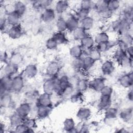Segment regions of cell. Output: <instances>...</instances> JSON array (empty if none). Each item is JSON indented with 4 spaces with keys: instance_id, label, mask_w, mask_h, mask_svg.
I'll use <instances>...</instances> for the list:
<instances>
[{
    "instance_id": "1",
    "label": "cell",
    "mask_w": 133,
    "mask_h": 133,
    "mask_svg": "<svg viewBox=\"0 0 133 133\" xmlns=\"http://www.w3.org/2000/svg\"><path fill=\"white\" fill-rule=\"evenodd\" d=\"M132 22H130L123 18H119L113 21L110 24V28L117 33L118 36L132 32Z\"/></svg>"
},
{
    "instance_id": "2",
    "label": "cell",
    "mask_w": 133,
    "mask_h": 133,
    "mask_svg": "<svg viewBox=\"0 0 133 133\" xmlns=\"http://www.w3.org/2000/svg\"><path fill=\"white\" fill-rule=\"evenodd\" d=\"M132 60L126 54L125 50L116 47L113 54V60L123 68L132 67Z\"/></svg>"
},
{
    "instance_id": "3",
    "label": "cell",
    "mask_w": 133,
    "mask_h": 133,
    "mask_svg": "<svg viewBox=\"0 0 133 133\" xmlns=\"http://www.w3.org/2000/svg\"><path fill=\"white\" fill-rule=\"evenodd\" d=\"M58 83V76L49 77L46 79L43 84V92L52 96L57 90Z\"/></svg>"
},
{
    "instance_id": "4",
    "label": "cell",
    "mask_w": 133,
    "mask_h": 133,
    "mask_svg": "<svg viewBox=\"0 0 133 133\" xmlns=\"http://www.w3.org/2000/svg\"><path fill=\"white\" fill-rule=\"evenodd\" d=\"M119 110L117 107L111 106L103 111V122L107 125H113L118 117Z\"/></svg>"
},
{
    "instance_id": "5",
    "label": "cell",
    "mask_w": 133,
    "mask_h": 133,
    "mask_svg": "<svg viewBox=\"0 0 133 133\" xmlns=\"http://www.w3.org/2000/svg\"><path fill=\"white\" fill-rule=\"evenodd\" d=\"M107 79L102 76H97L89 81V89L100 92V90L106 85Z\"/></svg>"
},
{
    "instance_id": "6",
    "label": "cell",
    "mask_w": 133,
    "mask_h": 133,
    "mask_svg": "<svg viewBox=\"0 0 133 133\" xmlns=\"http://www.w3.org/2000/svg\"><path fill=\"white\" fill-rule=\"evenodd\" d=\"M116 41L117 47L125 50L129 46L132 45L133 38L132 34L126 33L120 36Z\"/></svg>"
},
{
    "instance_id": "7",
    "label": "cell",
    "mask_w": 133,
    "mask_h": 133,
    "mask_svg": "<svg viewBox=\"0 0 133 133\" xmlns=\"http://www.w3.org/2000/svg\"><path fill=\"white\" fill-rule=\"evenodd\" d=\"M25 81L23 75L18 74L12 78L11 91L18 93L24 88Z\"/></svg>"
},
{
    "instance_id": "8",
    "label": "cell",
    "mask_w": 133,
    "mask_h": 133,
    "mask_svg": "<svg viewBox=\"0 0 133 133\" xmlns=\"http://www.w3.org/2000/svg\"><path fill=\"white\" fill-rule=\"evenodd\" d=\"M100 70L104 76L111 75L115 70V62L110 59L104 60L101 64Z\"/></svg>"
},
{
    "instance_id": "9",
    "label": "cell",
    "mask_w": 133,
    "mask_h": 133,
    "mask_svg": "<svg viewBox=\"0 0 133 133\" xmlns=\"http://www.w3.org/2000/svg\"><path fill=\"white\" fill-rule=\"evenodd\" d=\"M65 19L66 22L68 32L71 33L79 26L80 20L74 13L68 14L66 18Z\"/></svg>"
},
{
    "instance_id": "10",
    "label": "cell",
    "mask_w": 133,
    "mask_h": 133,
    "mask_svg": "<svg viewBox=\"0 0 133 133\" xmlns=\"http://www.w3.org/2000/svg\"><path fill=\"white\" fill-rule=\"evenodd\" d=\"M119 85L124 88H131L133 85V73L132 71L125 73L118 78Z\"/></svg>"
},
{
    "instance_id": "11",
    "label": "cell",
    "mask_w": 133,
    "mask_h": 133,
    "mask_svg": "<svg viewBox=\"0 0 133 133\" xmlns=\"http://www.w3.org/2000/svg\"><path fill=\"white\" fill-rule=\"evenodd\" d=\"M92 110L88 106L83 105L78 108L76 112V116L80 121H87L92 116Z\"/></svg>"
},
{
    "instance_id": "12",
    "label": "cell",
    "mask_w": 133,
    "mask_h": 133,
    "mask_svg": "<svg viewBox=\"0 0 133 133\" xmlns=\"http://www.w3.org/2000/svg\"><path fill=\"white\" fill-rule=\"evenodd\" d=\"M32 107L31 104L28 101L21 102L16 109V112L23 118L29 117L31 113Z\"/></svg>"
},
{
    "instance_id": "13",
    "label": "cell",
    "mask_w": 133,
    "mask_h": 133,
    "mask_svg": "<svg viewBox=\"0 0 133 133\" xmlns=\"http://www.w3.org/2000/svg\"><path fill=\"white\" fill-rule=\"evenodd\" d=\"M61 70V65L57 61H51L46 68V74L49 77L58 76Z\"/></svg>"
},
{
    "instance_id": "14",
    "label": "cell",
    "mask_w": 133,
    "mask_h": 133,
    "mask_svg": "<svg viewBox=\"0 0 133 133\" xmlns=\"http://www.w3.org/2000/svg\"><path fill=\"white\" fill-rule=\"evenodd\" d=\"M112 105V96L100 95L97 105L99 111L103 112Z\"/></svg>"
},
{
    "instance_id": "15",
    "label": "cell",
    "mask_w": 133,
    "mask_h": 133,
    "mask_svg": "<svg viewBox=\"0 0 133 133\" xmlns=\"http://www.w3.org/2000/svg\"><path fill=\"white\" fill-rule=\"evenodd\" d=\"M56 15L57 14L55 9L51 7H49L42 11L40 18L43 22L46 23H49L56 19Z\"/></svg>"
},
{
    "instance_id": "16",
    "label": "cell",
    "mask_w": 133,
    "mask_h": 133,
    "mask_svg": "<svg viewBox=\"0 0 133 133\" xmlns=\"http://www.w3.org/2000/svg\"><path fill=\"white\" fill-rule=\"evenodd\" d=\"M6 33L11 39H17L22 36L23 30L21 24H19L18 25L9 26Z\"/></svg>"
},
{
    "instance_id": "17",
    "label": "cell",
    "mask_w": 133,
    "mask_h": 133,
    "mask_svg": "<svg viewBox=\"0 0 133 133\" xmlns=\"http://www.w3.org/2000/svg\"><path fill=\"white\" fill-rule=\"evenodd\" d=\"M38 106L53 108L51 95L45 92L41 94L36 100V107Z\"/></svg>"
},
{
    "instance_id": "18",
    "label": "cell",
    "mask_w": 133,
    "mask_h": 133,
    "mask_svg": "<svg viewBox=\"0 0 133 133\" xmlns=\"http://www.w3.org/2000/svg\"><path fill=\"white\" fill-rule=\"evenodd\" d=\"M12 78L6 75L2 76L0 81L1 95L6 92H11Z\"/></svg>"
},
{
    "instance_id": "19",
    "label": "cell",
    "mask_w": 133,
    "mask_h": 133,
    "mask_svg": "<svg viewBox=\"0 0 133 133\" xmlns=\"http://www.w3.org/2000/svg\"><path fill=\"white\" fill-rule=\"evenodd\" d=\"M71 83L70 78L66 74H63L60 77L58 76V88L56 94L58 96L61 97L62 92L64 89L69 86Z\"/></svg>"
},
{
    "instance_id": "20",
    "label": "cell",
    "mask_w": 133,
    "mask_h": 133,
    "mask_svg": "<svg viewBox=\"0 0 133 133\" xmlns=\"http://www.w3.org/2000/svg\"><path fill=\"white\" fill-rule=\"evenodd\" d=\"M133 116L132 107L125 108L119 111L118 116L120 119L126 123H129L132 122Z\"/></svg>"
},
{
    "instance_id": "21",
    "label": "cell",
    "mask_w": 133,
    "mask_h": 133,
    "mask_svg": "<svg viewBox=\"0 0 133 133\" xmlns=\"http://www.w3.org/2000/svg\"><path fill=\"white\" fill-rule=\"evenodd\" d=\"M20 16L13 9L8 11L6 15V18L9 26L20 24Z\"/></svg>"
},
{
    "instance_id": "22",
    "label": "cell",
    "mask_w": 133,
    "mask_h": 133,
    "mask_svg": "<svg viewBox=\"0 0 133 133\" xmlns=\"http://www.w3.org/2000/svg\"><path fill=\"white\" fill-rule=\"evenodd\" d=\"M70 8V3L67 1L61 0L57 1L55 5V10L57 15L62 16L68 12Z\"/></svg>"
},
{
    "instance_id": "23",
    "label": "cell",
    "mask_w": 133,
    "mask_h": 133,
    "mask_svg": "<svg viewBox=\"0 0 133 133\" xmlns=\"http://www.w3.org/2000/svg\"><path fill=\"white\" fill-rule=\"evenodd\" d=\"M117 46L116 41H111L110 40L107 42H101L96 44L95 47L102 54L107 52Z\"/></svg>"
},
{
    "instance_id": "24",
    "label": "cell",
    "mask_w": 133,
    "mask_h": 133,
    "mask_svg": "<svg viewBox=\"0 0 133 133\" xmlns=\"http://www.w3.org/2000/svg\"><path fill=\"white\" fill-rule=\"evenodd\" d=\"M53 1L50 0L34 1H32V6L33 8L37 11H43L44 9L50 7Z\"/></svg>"
},
{
    "instance_id": "25",
    "label": "cell",
    "mask_w": 133,
    "mask_h": 133,
    "mask_svg": "<svg viewBox=\"0 0 133 133\" xmlns=\"http://www.w3.org/2000/svg\"><path fill=\"white\" fill-rule=\"evenodd\" d=\"M79 42V44L83 48L84 51H87L96 46L94 37L89 34L84 37Z\"/></svg>"
},
{
    "instance_id": "26",
    "label": "cell",
    "mask_w": 133,
    "mask_h": 133,
    "mask_svg": "<svg viewBox=\"0 0 133 133\" xmlns=\"http://www.w3.org/2000/svg\"><path fill=\"white\" fill-rule=\"evenodd\" d=\"M53 108L43 106L36 107V116L38 119H44L47 118L50 114Z\"/></svg>"
},
{
    "instance_id": "27",
    "label": "cell",
    "mask_w": 133,
    "mask_h": 133,
    "mask_svg": "<svg viewBox=\"0 0 133 133\" xmlns=\"http://www.w3.org/2000/svg\"><path fill=\"white\" fill-rule=\"evenodd\" d=\"M52 37L57 42L59 45H66L69 43V39L66 32L57 31L52 34Z\"/></svg>"
},
{
    "instance_id": "28",
    "label": "cell",
    "mask_w": 133,
    "mask_h": 133,
    "mask_svg": "<svg viewBox=\"0 0 133 133\" xmlns=\"http://www.w3.org/2000/svg\"><path fill=\"white\" fill-rule=\"evenodd\" d=\"M0 104L1 107L5 109L9 108L12 106L14 101L10 92H6L1 95Z\"/></svg>"
},
{
    "instance_id": "29",
    "label": "cell",
    "mask_w": 133,
    "mask_h": 133,
    "mask_svg": "<svg viewBox=\"0 0 133 133\" xmlns=\"http://www.w3.org/2000/svg\"><path fill=\"white\" fill-rule=\"evenodd\" d=\"M19 66L12 64L10 63H7L4 65L3 68L4 75H6L12 78L19 73Z\"/></svg>"
},
{
    "instance_id": "30",
    "label": "cell",
    "mask_w": 133,
    "mask_h": 133,
    "mask_svg": "<svg viewBox=\"0 0 133 133\" xmlns=\"http://www.w3.org/2000/svg\"><path fill=\"white\" fill-rule=\"evenodd\" d=\"M24 76L28 78H33L38 73V68L34 64H28L23 70Z\"/></svg>"
},
{
    "instance_id": "31",
    "label": "cell",
    "mask_w": 133,
    "mask_h": 133,
    "mask_svg": "<svg viewBox=\"0 0 133 133\" xmlns=\"http://www.w3.org/2000/svg\"><path fill=\"white\" fill-rule=\"evenodd\" d=\"M69 54L72 58L83 57L84 56V49L79 44H75L70 48Z\"/></svg>"
},
{
    "instance_id": "32",
    "label": "cell",
    "mask_w": 133,
    "mask_h": 133,
    "mask_svg": "<svg viewBox=\"0 0 133 133\" xmlns=\"http://www.w3.org/2000/svg\"><path fill=\"white\" fill-rule=\"evenodd\" d=\"M89 81L88 77L77 79L75 84V90L83 93L89 89Z\"/></svg>"
},
{
    "instance_id": "33",
    "label": "cell",
    "mask_w": 133,
    "mask_h": 133,
    "mask_svg": "<svg viewBox=\"0 0 133 133\" xmlns=\"http://www.w3.org/2000/svg\"><path fill=\"white\" fill-rule=\"evenodd\" d=\"M75 126L76 123L74 119L71 117H68L64 120L62 128L64 131L68 132H76Z\"/></svg>"
},
{
    "instance_id": "34",
    "label": "cell",
    "mask_w": 133,
    "mask_h": 133,
    "mask_svg": "<svg viewBox=\"0 0 133 133\" xmlns=\"http://www.w3.org/2000/svg\"><path fill=\"white\" fill-rule=\"evenodd\" d=\"M13 10L17 12L21 17L23 16L27 10V6L25 3L22 1H15L12 6Z\"/></svg>"
},
{
    "instance_id": "35",
    "label": "cell",
    "mask_w": 133,
    "mask_h": 133,
    "mask_svg": "<svg viewBox=\"0 0 133 133\" xmlns=\"http://www.w3.org/2000/svg\"><path fill=\"white\" fill-rule=\"evenodd\" d=\"M95 24V19L94 18L89 16L81 20H80L79 26L83 28L84 30L88 32L91 30Z\"/></svg>"
},
{
    "instance_id": "36",
    "label": "cell",
    "mask_w": 133,
    "mask_h": 133,
    "mask_svg": "<svg viewBox=\"0 0 133 133\" xmlns=\"http://www.w3.org/2000/svg\"><path fill=\"white\" fill-rule=\"evenodd\" d=\"M69 99L72 103L81 104L85 101L84 93L75 90L74 92L69 97Z\"/></svg>"
},
{
    "instance_id": "37",
    "label": "cell",
    "mask_w": 133,
    "mask_h": 133,
    "mask_svg": "<svg viewBox=\"0 0 133 133\" xmlns=\"http://www.w3.org/2000/svg\"><path fill=\"white\" fill-rule=\"evenodd\" d=\"M23 120L24 118L19 115L16 111L11 114L9 117V125L13 128L23 123Z\"/></svg>"
},
{
    "instance_id": "38",
    "label": "cell",
    "mask_w": 133,
    "mask_h": 133,
    "mask_svg": "<svg viewBox=\"0 0 133 133\" xmlns=\"http://www.w3.org/2000/svg\"><path fill=\"white\" fill-rule=\"evenodd\" d=\"M84 56H89L96 62L102 58V53L95 46L87 51H84Z\"/></svg>"
},
{
    "instance_id": "39",
    "label": "cell",
    "mask_w": 133,
    "mask_h": 133,
    "mask_svg": "<svg viewBox=\"0 0 133 133\" xmlns=\"http://www.w3.org/2000/svg\"><path fill=\"white\" fill-rule=\"evenodd\" d=\"M24 60L23 55L19 52H14L9 56V63L16 66H19Z\"/></svg>"
},
{
    "instance_id": "40",
    "label": "cell",
    "mask_w": 133,
    "mask_h": 133,
    "mask_svg": "<svg viewBox=\"0 0 133 133\" xmlns=\"http://www.w3.org/2000/svg\"><path fill=\"white\" fill-rule=\"evenodd\" d=\"M71 33L73 39L77 42H80L84 37L89 34L87 31L81 26H79Z\"/></svg>"
},
{
    "instance_id": "41",
    "label": "cell",
    "mask_w": 133,
    "mask_h": 133,
    "mask_svg": "<svg viewBox=\"0 0 133 133\" xmlns=\"http://www.w3.org/2000/svg\"><path fill=\"white\" fill-rule=\"evenodd\" d=\"M83 71L85 72L89 71L93 68L95 65L96 62L93 60L89 56H84L83 57Z\"/></svg>"
},
{
    "instance_id": "42",
    "label": "cell",
    "mask_w": 133,
    "mask_h": 133,
    "mask_svg": "<svg viewBox=\"0 0 133 133\" xmlns=\"http://www.w3.org/2000/svg\"><path fill=\"white\" fill-rule=\"evenodd\" d=\"M120 18L130 22H132L133 8L132 6L126 7L122 11Z\"/></svg>"
},
{
    "instance_id": "43",
    "label": "cell",
    "mask_w": 133,
    "mask_h": 133,
    "mask_svg": "<svg viewBox=\"0 0 133 133\" xmlns=\"http://www.w3.org/2000/svg\"><path fill=\"white\" fill-rule=\"evenodd\" d=\"M56 27L58 31L66 32L67 26L65 18L62 16H59L56 20Z\"/></svg>"
},
{
    "instance_id": "44",
    "label": "cell",
    "mask_w": 133,
    "mask_h": 133,
    "mask_svg": "<svg viewBox=\"0 0 133 133\" xmlns=\"http://www.w3.org/2000/svg\"><path fill=\"white\" fill-rule=\"evenodd\" d=\"M90 125L87 124V121H80L75 126V132L81 133H86L90 131Z\"/></svg>"
},
{
    "instance_id": "45",
    "label": "cell",
    "mask_w": 133,
    "mask_h": 133,
    "mask_svg": "<svg viewBox=\"0 0 133 133\" xmlns=\"http://www.w3.org/2000/svg\"><path fill=\"white\" fill-rule=\"evenodd\" d=\"M94 39L96 44L101 42L110 41V36L107 32L105 31H102L97 33L94 37Z\"/></svg>"
},
{
    "instance_id": "46",
    "label": "cell",
    "mask_w": 133,
    "mask_h": 133,
    "mask_svg": "<svg viewBox=\"0 0 133 133\" xmlns=\"http://www.w3.org/2000/svg\"><path fill=\"white\" fill-rule=\"evenodd\" d=\"M121 6V2L117 0H109L108 1L107 7L108 8L114 13L119 9Z\"/></svg>"
},
{
    "instance_id": "47",
    "label": "cell",
    "mask_w": 133,
    "mask_h": 133,
    "mask_svg": "<svg viewBox=\"0 0 133 133\" xmlns=\"http://www.w3.org/2000/svg\"><path fill=\"white\" fill-rule=\"evenodd\" d=\"M98 17L103 20H108L112 18L113 12L110 11L108 8L104 9L98 12H96Z\"/></svg>"
},
{
    "instance_id": "48",
    "label": "cell",
    "mask_w": 133,
    "mask_h": 133,
    "mask_svg": "<svg viewBox=\"0 0 133 133\" xmlns=\"http://www.w3.org/2000/svg\"><path fill=\"white\" fill-rule=\"evenodd\" d=\"M72 61V66L76 71H83V57L73 58Z\"/></svg>"
},
{
    "instance_id": "49",
    "label": "cell",
    "mask_w": 133,
    "mask_h": 133,
    "mask_svg": "<svg viewBox=\"0 0 133 133\" xmlns=\"http://www.w3.org/2000/svg\"><path fill=\"white\" fill-rule=\"evenodd\" d=\"M90 11H91L90 10L79 7L76 9L74 14L76 16V17L79 19V20H81L89 16Z\"/></svg>"
},
{
    "instance_id": "50",
    "label": "cell",
    "mask_w": 133,
    "mask_h": 133,
    "mask_svg": "<svg viewBox=\"0 0 133 133\" xmlns=\"http://www.w3.org/2000/svg\"><path fill=\"white\" fill-rule=\"evenodd\" d=\"M23 123L28 128L33 130L37 127V120L34 117L29 116L24 118Z\"/></svg>"
},
{
    "instance_id": "51",
    "label": "cell",
    "mask_w": 133,
    "mask_h": 133,
    "mask_svg": "<svg viewBox=\"0 0 133 133\" xmlns=\"http://www.w3.org/2000/svg\"><path fill=\"white\" fill-rule=\"evenodd\" d=\"M59 45L57 42L51 37L47 39L45 43V47L49 50H55L57 49Z\"/></svg>"
},
{
    "instance_id": "52",
    "label": "cell",
    "mask_w": 133,
    "mask_h": 133,
    "mask_svg": "<svg viewBox=\"0 0 133 133\" xmlns=\"http://www.w3.org/2000/svg\"><path fill=\"white\" fill-rule=\"evenodd\" d=\"M95 2L92 1H82L79 4V7L91 11L94 10Z\"/></svg>"
},
{
    "instance_id": "53",
    "label": "cell",
    "mask_w": 133,
    "mask_h": 133,
    "mask_svg": "<svg viewBox=\"0 0 133 133\" xmlns=\"http://www.w3.org/2000/svg\"><path fill=\"white\" fill-rule=\"evenodd\" d=\"M34 130L30 129L26 125H25L23 123H22L16 127L14 128V132H34Z\"/></svg>"
},
{
    "instance_id": "54",
    "label": "cell",
    "mask_w": 133,
    "mask_h": 133,
    "mask_svg": "<svg viewBox=\"0 0 133 133\" xmlns=\"http://www.w3.org/2000/svg\"><path fill=\"white\" fill-rule=\"evenodd\" d=\"M75 89L73 85L71 83L69 86L62 92L61 97L65 98H69V97L74 92Z\"/></svg>"
},
{
    "instance_id": "55",
    "label": "cell",
    "mask_w": 133,
    "mask_h": 133,
    "mask_svg": "<svg viewBox=\"0 0 133 133\" xmlns=\"http://www.w3.org/2000/svg\"><path fill=\"white\" fill-rule=\"evenodd\" d=\"M113 91H114V89L113 87L110 85H108L106 84L103 87V88L100 90V94L101 95L112 96Z\"/></svg>"
},
{
    "instance_id": "56",
    "label": "cell",
    "mask_w": 133,
    "mask_h": 133,
    "mask_svg": "<svg viewBox=\"0 0 133 133\" xmlns=\"http://www.w3.org/2000/svg\"><path fill=\"white\" fill-rule=\"evenodd\" d=\"M40 94H41L38 92V90L33 89V90H31L27 92L26 96L29 99L35 100L36 101Z\"/></svg>"
},
{
    "instance_id": "57",
    "label": "cell",
    "mask_w": 133,
    "mask_h": 133,
    "mask_svg": "<svg viewBox=\"0 0 133 133\" xmlns=\"http://www.w3.org/2000/svg\"><path fill=\"white\" fill-rule=\"evenodd\" d=\"M8 26H9V25L7 23L6 16L4 17V18H1V32L3 33V32H4L6 33L7 30L8 29Z\"/></svg>"
},
{
    "instance_id": "58",
    "label": "cell",
    "mask_w": 133,
    "mask_h": 133,
    "mask_svg": "<svg viewBox=\"0 0 133 133\" xmlns=\"http://www.w3.org/2000/svg\"><path fill=\"white\" fill-rule=\"evenodd\" d=\"M9 56L5 51H1L0 55V59L2 63H4V65L9 62Z\"/></svg>"
},
{
    "instance_id": "59",
    "label": "cell",
    "mask_w": 133,
    "mask_h": 133,
    "mask_svg": "<svg viewBox=\"0 0 133 133\" xmlns=\"http://www.w3.org/2000/svg\"><path fill=\"white\" fill-rule=\"evenodd\" d=\"M125 51L126 52V54H127V55L130 58L133 59V46H129L126 50Z\"/></svg>"
},
{
    "instance_id": "60",
    "label": "cell",
    "mask_w": 133,
    "mask_h": 133,
    "mask_svg": "<svg viewBox=\"0 0 133 133\" xmlns=\"http://www.w3.org/2000/svg\"><path fill=\"white\" fill-rule=\"evenodd\" d=\"M127 100L130 101V102H132L133 100V92H132V88H129V90L127 94Z\"/></svg>"
},
{
    "instance_id": "61",
    "label": "cell",
    "mask_w": 133,
    "mask_h": 133,
    "mask_svg": "<svg viewBox=\"0 0 133 133\" xmlns=\"http://www.w3.org/2000/svg\"><path fill=\"white\" fill-rule=\"evenodd\" d=\"M6 129V126H5V124L4 123L1 122V123L0 132H1V133L4 132Z\"/></svg>"
}]
</instances>
